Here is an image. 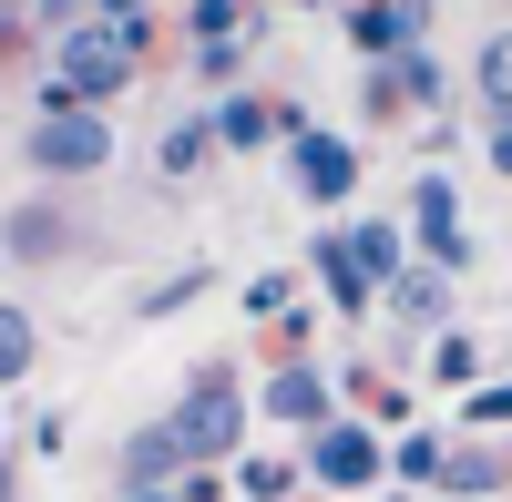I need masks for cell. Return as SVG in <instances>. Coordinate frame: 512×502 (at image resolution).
<instances>
[{
	"mask_svg": "<svg viewBox=\"0 0 512 502\" xmlns=\"http://www.w3.org/2000/svg\"><path fill=\"white\" fill-rule=\"evenodd\" d=\"M216 134H226V144H256V134H267V103H226Z\"/></svg>",
	"mask_w": 512,
	"mask_h": 502,
	"instance_id": "cell-16",
	"label": "cell"
},
{
	"mask_svg": "<svg viewBox=\"0 0 512 502\" xmlns=\"http://www.w3.org/2000/svg\"><path fill=\"white\" fill-rule=\"evenodd\" d=\"M31 164H41V175H103V164H113V123L82 113L62 82H52V113L31 123Z\"/></svg>",
	"mask_w": 512,
	"mask_h": 502,
	"instance_id": "cell-1",
	"label": "cell"
},
{
	"mask_svg": "<svg viewBox=\"0 0 512 502\" xmlns=\"http://www.w3.org/2000/svg\"><path fill=\"white\" fill-rule=\"evenodd\" d=\"M21 369H31V318L0 308V380H21Z\"/></svg>",
	"mask_w": 512,
	"mask_h": 502,
	"instance_id": "cell-12",
	"label": "cell"
},
{
	"mask_svg": "<svg viewBox=\"0 0 512 502\" xmlns=\"http://www.w3.org/2000/svg\"><path fill=\"white\" fill-rule=\"evenodd\" d=\"M195 31H205V52H226V31H236V0H195V11H185Z\"/></svg>",
	"mask_w": 512,
	"mask_h": 502,
	"instance_id": "cell-13",
	"label": "cell"
},
{
	"mask_svg": "<svg viewBox=\"0 0 512 502\" xmlns=\"http://www.w3.org/2000/svg\"><path fill=\"white\" fill-rule=\"evenodd\" d=\"M308 462H318L328 482H369V472H379V451H369V431H318Z\"/></svg>",
	"mask_w": 512,
	"mask_h": 502,
	"instance_id": "cell-7",
	"label": "cell"
},
{
	"mask_svg": "<svg viewBox=\"0 0 512 502\" xmlns=\"http://www.w3.org/2000/svg\"><path fill=\"white\" fill-rule=\"evenodd\" d=\"M390 267H400V236H390V226H359V236H349V277L369 287V277H390Z\"/></svg>",
	"mask_w": 512,
	"mask_h": 502,
	"instance_id": "cell-10",
	"label": "cell"
},
{
	"mask_svg": "<svg viewBox=\"0 0 512 502\" xmlns=\"http://www.w3.org/2000/svg\"><path fill=\"white\" fill-rule=\"evenodd\" d=\"M144 502H154V492H144Z\"/></svg>",
	"mask_w": 512,
	"mask_h": 502,
	"instance_id": "cell-20",
	"label": "cell"
},
{
	"mask_svg": "<svg viewBox=\"0 0 512 502\" xmlns=\"http://www.w3.org/2000/svg\"><path fill=\"white\" fill-rule=\"evenodd\" d=\"M349 31L369 41V52H420V11H400V0H369V11H349Z\"/></svg>",
	"mask_w": 512,
	"mask_h": 502,
	"instance_id": "cell-5",
	"label": "cell"
},
{
	"mask_svg": "<svg viewBox=\"0 0 512 502\" xmlns=\"http://www.w3.org/2000/svg\"><path fill=\"white\" fill-rule=\"evenodd\" d=\"M267 410H277V421H328V380H318V369H277Z\"/></svg>",
	"mask_w": 512,
	"mask_h": 502,
	"instance_id": "cell-6",
	"label": "cell"
},
{
	"mask_svg": "<svg viewBox=\"0 0 512 502\" xmlns=\"http://www.w3.org/2000/svg\"><path fill=\"white\" fill-rule=\"evenodd\" d=\"M482 93L502 103V123H512V31L502 41H482Z\"/></svg>",
	"mask_w": 512,
	"mask_h": 502,
	"instance_id": "cell-11",
	"label": "cell"
},
{
	"mask_svg": "<svg viewBox=\"0 0 512 502\" xmlns=\"http://www.w3.org/2000/svg\"><path fill=\"white\" fill-rule=\"evenodd\" d=\"M400 93H420V103H441V62H431V52H400Z\"/></svg>",
	"mask_w": 512,
	"mask_h": 502,
	"instance_id": "cell-14",
	"label": "cell"
},
{
	"mask_svg": "<svg viewBox=\"0 0 512 502\" xmlns=\"http://www.w3.org/2000/svg\"><path fill=\"white\" fill-rule=\"evenodd\" d=\"M420 236L441 246V267H461V216H451V185H441V175L420 185Z\"/></svg>",
	"mask_w": 512,
	"mask_h": 502,
	"instance_id": "cell-8",
	"label": "cell"
},
{
	"mask_svg": "<svg viewBox=\"0 0 512 502\" xmlns=\"http://www.w3.org/2000/svg\"><path fill=\"white\" fill-rule=\"evenodd\" d=\"M134 72V11H113V31H72L62 41V93L72 103H113Z\"/></svg>",
	"mask_w": 512,
	"mask_h": 502,
	"instance_id": "cell-2",
	"label": "cell"
},
{
	"mask_svg": "<svg viewBox=\"0 0 512 502\" xmlns=\"http://www.w3.org/2000/svg\"><path fill=\"white\" fill-rule=\"evenodd\" d=\"M175 462H185V431H144L134 451H123V472H134V482H164Z\"/></svg>",
	"mask_w": 512,
	"mask_h": 502,
	"instance_id": "cell-9",
	"label": "cell"
},
{
	"mask_svg": "<svg viewBox=\"0 0 512 502\" xmlns=\"http://www.w3.org/2000/svg\"><path fill=\"white\" fill-rule=\"evenodd\" d=\"M236 421H246V410H236V380H226V369H195V390H185V451H226L236 441Z\"/></svg>",
	"mask_w": 512,
	"mask_h": 502,
	"instance_id": "cell-3",
	"label": "cell"
},
{
	"mask_svg": "<svg viewBox=\"0 0 512 502\" xmlns=\"http://www.w3.org/2000/svg\"><path fill=\"white\" fill-rule=\"evenodd\" d=\"M492 164H502V175H512V123H502V134H492Z\"/></svg>",
	"mask_w": 512,
	"mask_h": 502,
	"instance_id": "cell-19",
	"label": "cell"
},
{
	"mask_svg": "<svg viewBox=\"0 0 512 502\" xmlns=\"http://www.w3.org/2000/svg\"><path fill=\"white\" fill-rule=\"evenodd\" d=\"M472 421H512V390H482V400H472Z\"/></svg>",
	"mask_w": 512,
	"mask_h": 502,
	"instance_id": "cell-18",
	"label": "cell"
},
{
	"mask_svg": "<svg viewBox=\"0 0 512 502\" xmlns=\"http://www.w3.org/2000/svg\"><path fill=\"white\" fill-rule=\"evenodd\" d=\"M400 308L410 318H441V277H400Z\"/></svg>",
	"mask_w": 512,
	"mask_h": 502,
	"instance_id": "cell-17",
	"label": "cell"
},
{
	"mask_svg": "<svg viewBox=\"0 0 512 502\" xmlns=\"http://www.w3.org/2000/svg\"><path fill=\"white\" fill-rule=\"evenodd\" d=\"M195 154H205V134H195V123H175V134H164V175L185 185V175H195Z\"/></svg>",
	"mask_w": 512,
	"mask_h": 502,
	"instance_id": "cell-15",
	"label": "cell"
},
{
	"mask_svg": "<svg viewBox=\"0 0 512 502\" xmlns=\"http://www.w3.org/2000/svg\"><path fill=\"white\" fill-rule=\"evenodd\" d=\"M297 175H308V195H349L359 164H349V144H338V134H297Z\"/></svg>",
	"mask_w": 512,
	"mask_h": 502,
	"instance_id": "cell-4",
	"label": "cell"
}]
</instances>
